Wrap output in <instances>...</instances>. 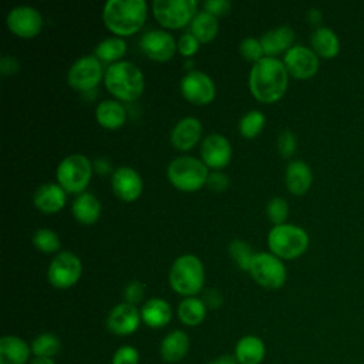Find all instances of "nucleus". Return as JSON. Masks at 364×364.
Masks as SVG:
<instances>
[{
    "label": "nucleus",
    "instance_id": "nucleus-20",
    "mask_svg": "<svg viewBox=\"0 0 364 364\" xmlns=\"http://www.w3.org/2000/svg\"><path fill=\"white\" fill-rule=\"evenodd\" d=\"M284 182L287 189L297 196L307 193L313 183V172L311 168L300 159L290 161L286 166Z\"/></svg>",
    "mask_w": 364,
    "mask_h": 364
},
{
    "label": "nucleus",
    "instance_id": "nucleus-35",
    "mask_svg": "<svg viewBox=\"0 0 364 364\" xmlns=\"http://www.w3.org/2000/svg\"><path fill=\"white\" fill-rule=\"evenodd\" d=\"M31 242L43 253H54L60 249L58 235L48 228H38L33 233Z\"/></svg>",
    "mask_w": 364,
    "mask_h": 364
},
{
    "label": "nucleus",
    "instance_id": "nucleus-23",
    "mask_svg": "<svg viewBox=\"0 0 364 364\" xmlns=\"http://www.w3.org/2000/svg\"><path fill=\"white\" fill-rule=\"evenodd\" d=\"M31 347L17 336L0 338V364H26L30 361Z\"/></svg>",
    "mask_w": 364,
    "mask_h": 364
},
{
    "label": "nucleus",
    "instance_id": "nucleus-1",
    "mask_svg": "<svg viewBox=\"0 0 364 364\" xmlns=\"http://www.w3.org/2000/svg\"><path fill=\"white\" fill-rule=\"evenodd\" d=\"M289 85V71L284 63L276 57L264 55L253 63L249 74V88L262 102L280 100Z\"/></svg>",
    "mask_w": 364,
    "mask_h": 364
},
{
    "label": "nucleus",
    "instance_id": "nucleus-41",
    "mask_svg": "<svg viewBox=\"0 0 364 364\" xmlns=\"http://www.w3.org/2000/svg\"><path fill=\"white\" fill-rule=\"evenodd\" d=\"M199 43L200 41L191 31H188V33H185V34H182L179 37V40H178V50H179V53L182 55L191 57V55H193L198 51Z\"/></svg>",
    "mask_w": 364,
    "mask_h": 364
},
{
    "label": "nucleus",
    "instance_id": "nucleus-8",
    "mask_svg": "<svg viewBox=\"0 0 364 364\" xmlns=\"http://www.w3.org/2000/svg\"><path fill=\"white\" fill-rule=\"evenodd\" d=\"M249 273L260 286L272 290L280 289L287 279L284 263L277 256L267 252L253 255Z\"/></svg>",
    "mask_w": 364,
    "mask_h": 364
},
{
    "label": "nucleus",
    "instance_id": "nucleus-43",
    "mask_svg": "<svg viewBox=\"0 0 364 364\" xmlns=\"http://www.w3.org/2000/svg\"><path fill=\"white\" fill-rule=\"evenodd\" d=\"M206 185L215 192H222L228 188L229 178L220 171H213V172H209L208 179H206Z\"/></svg>",
    "mask_w": 364,
    "mask_h": 364
},
{
    "label": "nucleus",
    "instance_id": "nucleus-13",
    "mask_svg": "<svg viewBox=\"0 0 364 364\" xmlns=\"http://www.w3.org/2000/svg\"><path fill=\"white\" fill-rule=\"evenodd\" d=\"M289 74L299 80H307L318 71V55L309 47L294 44L284 53L283 60Z\"/></svg>",
    "mask_w": 364,
    "mask_h": 364
},
{
    "label": "nucleus",
    "instance_id": "nucleus-5",
    "mask_svg": "<svg viewBox=\"0 0 364 364\" xmlns=\"http://www.w3.org/2000/svg\"><path fill=\"white\" fill-rule=\"evenodd\" d=\"M203 282L205 272L199 257L182 255L173 260L169 270V284L176 293L192 297L202 290Z\"/></svg>",
    "mask_w": 364,
    "mask_h": 364
},
{
    "label": "nucleus",
    "instance_id": "nucleus-24",
    "mask_svg": "<svg viewBox=\"0 0 364 364\" xmlns=\"http://www.w3.org/2000/svg\"><path fill=\"white\" fill-rule=\"evenodd\" d=\"M266 347L257 336H243L235 347V360L239 364H260L264 358Z\"/></svg>",
    "mask_w": 364,
    "mask_h": 364
},
{
    "label": "nucleus",
    "instance_id": "nucleus-2",
    "mask_svg": "<svg viewBox=\"0 0 364 364\" xmlns=\"http://www.w3.org/2000/svg\"><path fill=\"white\" fill-rule=\"evenodd\" d=\"M146 18L145 0H108L102 9L105 26L118 36L138 31Z\"/></svg>",
    "mask_w": 364,
    "mask_h": 364
},
{
    "label": "nucleus",
    "instance_id": "nucleus-7",
    "mask_svg": "<svg viewBox=\"0 0 364 364\" xmlns=\"http://www.w3.org/2000/svg\"><path fill=\"white\" fill-rule=\"evenodd\" d=\"M92 175V164L82 154H71L63 158L57 166L58 185L71 193L84 192Z\"/></svg>",
    "mask_w": 364,
    "mask_h": 364
},
{
    "label": "nucleus",
    "instance_id": "nucleus-18",
    "mask_svg": "<svg viewBox=\"0 0 364 364\" xmlns=\"http://www.w3.org/2000/svg\"><path fill=\"white\" fill-rule=\"evenodd\" d=\"M111 188L119 199L131 202L141 195L142 179L134 168L118 166L111 175Z\"/></svg>",
    "mask_w": 364,
    "mask_h": 364
},
{
    "label": "nucleus",
    "instance_id": "nucleus-16",
    "mask_svg": "<svg viewBox=\"0 0 364 364\" xmlns=\"http://www.w3.org/2000/svg\"><path fill=\"white\" fill-rule=\"evenodd\" d=\"M141 320V311H138L136 306L122 301L109 310L107 327L117 336H128L136 331Z\"/></svg>",
    "mask_w": 364,
    "mask_h": 364
},
{
    "label": "nucleus",
    "instance_id": "nucleus-15",
    "mask_svg": "<svg viewBox=\"0 0 364 364\" xmlns=\"http://www.w3.org/2000/svg\"><path fill=\"white\" fill-rule=\"evenodd\" d=\"M139 44L142 51L155 61H166L172 58L175 50L178 48V43L175 41L173 36L164 30L145 31Z\"/></svg>",
    "mask_w": 364,
    "mask_h": 364
},
{
    "label": "nucleus",
    "instance_id": "nucleus-32",
    "mask_svg": "<svg viewBox=\"0 0 364 364\" xmlns=\"http://www.w3.org/2000/svg\"><path fill=\"white\" fill-rule=\"evenodd\" d=\"M127 51V43L121 37H107L101 40L95 47V57L100 61H114L119 60Z\"/></svg>",
    "mask_w": 364,
    "mask_h": 364
},
{
    "label": "nucleus",
    "instance_id": "nucleus-25",
    "mask_svg": "<svg viewBox=\"0 0 364 364\" xmlns=\"http://www.w3.org/2000/svg\"><path fill=\"white\" fill-rule=\"evenodd\" d=\"M141 318L146 326L152 328H159L171 321L172 309L166 300L152 297L144 303L141 309Z\"/></svg>",
    "mask_w": 364,
    "mask_h": 364
},
{
    "label": "nucleus",
    "instance_id": "nucleus-19",
    "mask_svg": "<svg viewBox=\"0 0 364 364\" xmlns=\"http://www.w3.org/2000/svg\"><path fill=\"white\" fill-rule=\"evenodd\" d=\"M202 135V124L195 117H185L179 119L171 131V142L176 149H191Z\"/></svg>",
    "mask_w": 364,
    "mask_h": 364
},
{
    "label": "nucleus",
    "instance_id": "nucleus-6",
    "mask_svg": "<svg viewBox=\"0 0 364 364\" xmlns=\"http://www.w3.org/2000/svg\"><path fill=\"white\" fill-rule=\"evenodd\" d=\"M209 171L202 159L182 155L171 161L166 168L168 181L178 189L192 192L206 183Z\"/></svg>",
    "mask_w": 364,
    "mask_h": 364
},
{
    "label": "nucleus",
    "instance_id": "nucleus-42",
    "mask_svg": "<svg viewBox=\"0 0 364 364\" xmlns=\"http://www.w3.org/2000/svg\"><path fill=\"white\" fill-rule=\"evenodd\" d=\"M144 284L138 280H132L129 282L125 289H124V297H125V301L129 303V304H136L142 300L144 297Z\"/></svg>",
    "mask_w": 364,
    "mask_h": 364
},
{
    "label": "nucleus",
    "instance_id": "nucleus-14",
    "mask_svg": "<svg viewBox=\"0 0 364 364\" xmlns=\"http://www.w3.org/2000/svg\"><path fill=\"white\" fill-rule=\"evenodd\" d=\"M181 92L193 104H208L215 98L216 88L208 74L199 70H192L182 77Z\"/></svg>",
    "mask_w": 364,
    "mask_h": 364
},
{
    "label": "nucleus",
    "instance_id": "nucleus-9",
    "mask_svg": "<svg viewBox=\"0 0 364 364\" xmlns=\"http://www.w3.org/2000/svg\"><path fill=\"white\" fill-rule=\"evenodd\" d=\"M196 0H154L152 11L155 18L165 27L179 28L192 21L196 11Z\"/></svg>",
    "mask_w": 364,
    "mask_h": 364
},
{
    "label": "nucleus",
    "instance_id": "nucleus-40",
    "mask_svg": "<svg viewBox=\"0 0 364 364\" xmlns=\"http://www.w3.org/2000/svg\"><path fill=\"white\" fill-rule=\"evenodd\" d=\"M139 353L132 346H121L112 355V364H138Z\"/></svg>",
    "mask_w": 364,
    "mask_h": 364
},
{
    "label": "nucleus",
    "instance_id": "nucleus-38",
    "mask_svg": "<svg viewBox=\"0 0 364 364\" xmlns=\"http://www.w3.org/2000/svg\"><path fill=\"white\" fill-rule=\"evenodd\" d=\"M239 51L245 57V60L253 61V63H256L262 57H264L260 40H257L255 37H245L239 44Z\"/></svg>",
    "mask_w": 364,
    "mask_h": 364
},
{
    "label": "nucleus",
    "instance_id": "nucleus-28",
    "mask_svg": "<svg viewBox=\"0 0 364 364\" xmlns=\"http://www.w3.org/2000/svg\"><path fill=\"white\" fill-rule=\"evenodd\" d=\"M311 50L323 58H334L340 53V40L328 27H317L310 37Z\"/></svg>",
    "mask_w": 364,
    "mask_h": 364
},
{
    "label": "nucleus",
    "instance_id": "nucleus-47",
    "mask_svg": "<svg viewBox=\"0 0 364 364\" xmlns=\"http://www.w3.org/2000/svg\"><path fill=\"white\" fill-rule=\"evenodd\" d=\"M94 168L100 173H107L109 171V162H108L107 158H97L94 161Z\"/></svg>",
    "mask_w": 364,
    "mask_h": 364
},
{
    "label": "nucleus",
    "instance_id": "nucleus-36",
    "mask_svg": "<svg viewBox=\"0 0 364 364\" xmlns=\"http://www.w3.org/2000/svg\"><path fill=\"white\" fill-rule=\"evenodd\" d=\"M229 253L237 266H240L243 270L249 272L250 262H252L255 253L252 252V247L246 242H243L242 239H233L229 245Z\"/></svg>",
    "mask_w": 364,
    "mask_h": 364
},
{
    "label": "nucleus",
    "instance_id": "nucleus-37",
    "mask_svg": "<svg viewBox=\"0 0 364 364\" xmlns=\"http://www.w3.org/2000/svg\"><path fill=\"white\" fill-rule=\"evenodd\" d=\"M269 220L274 225H282L286 223V219L289 216V205L287 200L280 198V196H274L267 202V208H266Z\"/></svg>",
    "mask_w": 364,
    "mask_h": 364
},
{
    "label": "nucleus",
    "instance_id": "nucleus-45",
    "mask_svg": "<svg viewBox=\"0 0 364 364\" xmlns=\"http://www.w3.org/2000/svg\"><path fill=\"white\" fill-rule=\"evenodd\" d=\"M18 68H20V63L14 55H10V54H3L1 55V58H0V71H1V74H4V75L14 74V73L18 71Z\"/></svg>",
    "mask_w": 364,
    "mask_h": 364
},
{
    "label": "nucleus",
    "instance_id": "nucleus-29",
    "mask_svg": "<svg viewBox=\"0 0 364 364\" xmlns=\"http://www.w3.org/2000/svg\"><path fill=\"white\" fill-rule=\"evenodd\" d=\"M95 118L101 127L108 129H117L125 122L127 112L119 101L104 100L95 108Z\"/></svg>",
    "mask_w": 364,
    "mask_h": 364
},
{
    "label": "nucleus",
    "instance_id": "nucleus-17",
    "mask_svg": "<svg viewBox=\"0 0 364 364\" xmlns=\"http://www.w3.org/2000/svg\"><path fill=\"white\" fill-rule=\"evenodd\" d=\"M200 156L206 166L220 169L226 166L232 156V146L222 134H209L200 146Z\"/></svg>",
    "mask_w": 364,
    "mask_h": 364
},
{
    "label": "nucleus",
    "instance_id": "nucleus-31",
    "mask_svg": "<svg viewBox=\"0 0 364 364\" xmlns=\"http://www.w3.org/2000/svg\"><path fill=\"white\" fill-rule=\"evenodd\" d=\"M178 317L186 326H198L206 317V304L198 297H185L178 304Z\"/></svg>",
    "mask_w": 364,
    "mask_h": 364
},
{
    "label": "nucleus",
    "instance_id": "nucleus-30",
    "mask_svg": "<svg viewBox=\"0 0 364 364\" xmlns=\"http://www.w3.org/2000/svg\"><path fill=\"white\" fill-rule=\"evenodd\" d=\"M218 28V17L206 10L198 11L191 21V33L202 43L210 41L216 36Z\"/></svg>",
    "mask_w": 364,
    "mask_h": 364
},
{
    "label": "nucleus",
    "instance_id": "nucleus-12",
    "mask_svg": "<svg viewBox=\"0 0 364 364\" xmlns=\"http://www.w3.org/2000/svg\"><path fill=\"white\" fill-rule=\"evenodd\" d=\"M6 24L11 33L18 37L30 38L38 34L43 26V17L40 11L27 4L13 7L6 16Z\"/></svg>",
    "mask_w": 364,
    "mask_h": 364
},
{
    "label": "nucleus",
    "instance_id": "nucleus-26",
    "mask_svg": "<svg viewBox=\"0 0 364 364\" xmlns=\"http://www.w3.org/2000/svg\"><path fill=\"white\" fill-rule=\"evenodd\" d=\"M189 350V337L182 330H173L168 333L159 347L161 357L166 363L181 361Z\"/></svg>",
    "mask_w": 364,
    "mask_h": 364
},
{
    "label": "nucleus",
    "instance_id": "nucleus-49",
    "mask_svg": "<svg viewBox=\"0 0 364 364\" xmlns=\"http://www.w3.org/2000/svg\"><path fill=\"white\" fill-rule=\"evenodd\" d=\"M30 364H55V361L48 357H33L30 360Z\"/></svg>",
    "mask_w": 364,
    "mask_h": 364
},
{
    "label": "nucleus",
    "instance_id": "nucleus-44",
    "mask_svg": "<svg viewBox=\"0 0 364 364\" xmlns=\"http://www.w3.org/2000/svg\"><path fill=\"white\" fill-rule=\"evenodd\" d=\"M203 7L206 11H209L218 17V16L228 13L232 7V3L229 0H208V1H205Z\"/></svg>",
    "mask_w": 364,
    "mask_h": 364
},
{
    "label": "nucleus",
    "instance_id": "nucleus-33",
    "mask_svg": "<svg viewBox=\"0 0 364 364\" xmlns=\"http://www.w3.org/2000/svg\"><path fill=\"white\" fill-rule=\"evenodd\" d=\"M31 353L34 357L53 358L61 350L60 338L53 333H41L31 341Z\"/></svg>",
    "mask_w": 364,
    "mask_h": 364
},
{
    "label": "nucleus",
    "instance_id": "nucleus-10",
    "mask_svg": "<svg viewBox=\"0 0 364 364\" xmlns=\"http://www.w3.org/2000/svg\"><path fill=\"white\" fill-rule=\"evenodd\" d=\"M82 273V264L80 257L70 252H58L50 262L47 277L48 282L57 289H68L74 286Z\"/></svg>",
    "mask_w": 364,
    "mask_h": 364
},
{
    "label": "nucleus",
    "instance_id": "nucleus-48",
    "mask_svg": "<svg viewBox=\"0 0 364 364\" xmlns=\"http://www.w3.org/2000/svg\"><path fill=\"white\" fill-rule=\"evenodd\" d=\"M321 17H323V14L318 9H310L307 13V18L311 24H318L321 21Z\"/></svg>",
    "mask_w": 364,
    "mask_h": 364
},
{
    "label": "nucleus",
    "instance_id": "nucleus-3",
    "mask_svg": "<svg viewBox=\"0 0 364 364\" xmlns=\"http://www.w3.org/2000/svg\"><path fill=\"white\" fill-rule=\"evenodd\" d=\"M104 84L118 100L134 101L142 94L144 74L136 64L119 60L107 67L104 73Z\"/></svg>",
    "mask_w": 364,
    "mask_h": 364
},
{
    "label": "nucleus",
    "instance_id": "nucleus-34",
    "mask_svg": "<svg viewBox=\"0 0 364 364\" xmlns=\"http://www.w3.org/2000/svg\"><path fill=\"white\" fill-rule=\"evenodd\" d=\"M266 118L259 109L245 112L239 121V131L246 138H255L264 127Z\"/></svg>",
    "mask_w": 364,
    "mask_h": 364
},
{
    "label": "nucleus",
    "instance_id": "nucleus-27",
    "mask_svg": "<svg viewBox=\"0 0 364 364\" xmlns=\"http://www.w3.org/2000/svg\"><path fill=\"white\" fill-rule=\"evenodd\" d=\"M74 218L84 225H91L97 222L101 213V203L98 198L91 192H81L75 196L71 205Z\"/></svg>",
    "mask_w": 364,
    "mask_h": 364
},
{
    "label": "nucleus",
    "instance_id": "nucleus-50",
    "mask_svg": "<svg viewBox=\"0 0 364 364\" xmlns=\"http://www.w3.org/2000/svg\"><path fill=\"white\" fill-rule=\"evenodd\" d=\"M209 364H235V360L232 357H220V358H218V360H215Z\"/></svg>",
    "mask_w": 364,
    "mask_h": 364
},
{
    "label": "nucleus",
    "instance_id": "nucleus-21",
    "mask_svg": "<svg viewBox=\"0 0 364 364\" xmlns=\"http://www.w3.org/2000/svg\"><path fill=\"white\" fill-rule=\"evenodd\" d=\"M33 203L44 213H54L65 203V191L53 182L40 185L33 193Z\"/></svg>",
    "mask_w": 364,
    "mask_h": 364
},
{
    "label": "nucleus",
    "instance_id": "nucleus-46",
    "mask_svg": "<svg viewBox=\"0 0 364 364\" xmlns=\"http://www.w3.org/2000/svg\"><path fill=\"white\" fill-rule=\"evenodd\" d=\"M222 301V297L220 294L216 291V290H208L206 291V296L203 299V303L209 307H218Z\"/></svg>",
    "mask_w": 364,
    "mask_h": 364
},
{
    "label": "nucleus",
    "instance_id": "nucleus-4",
    "mask_svg": "<svg viewBox=\"0 0 364 364\" xmlns=\"http://www.w3.org/2000/svg\"><path fill=\"white\" fill-rule=\"evenodd\" d=\"M270 252L279 259H296L309 247L307 232L293 223L274 225L267 233Z\"/></svg>",
    "mask_w": 364,
    "mask_h": 364
},
{
    "label": "nucleus",
    "instance_id": "nucleus-22",
    "mask_svg": "<svg viewBox=\"0 0 364 364\" xmlns=\"http://www.w3.org/2000/svg\"><path fill=\"white\" fill-rule=\"evenodd\" d=\"M294 41V31L290 26H279L272 30H267L260 37V44L263 53L269 57H274L279 53L287 51L293 47Z\"/></svg>",
    "mask_w": 364,
    "mask_h": 364
},
{
    "label": "nucleus",
    "instance_id": "nucleus-11",
    "mask_svg": "<svg viewBox=\"0 0 364 364\" xmlns=\"http://www.w3.org/2000/svg\"><path fill=\"white\" fill-rule=\"evenodd\" d=\"M101 77V61L95 55H82L77 58L67 73L68 84L80 91L92 90L100 82Z\"/></svg>",
    "mask_w": 364,
    "mask_h": 364
},
{
    "label": "nucleus",
    "instance_id": "nucleus-39",
    "mask_svg": "<svg viewBox=\"0 0 364 364\" xmlns=\"http://www.w3.org/2000/svg\"><path fill=\"white\" fill-rule=\"evenodd\" d=\"M296 146H297V141H296V135L289 131L284 129L279 134L277 138V149L280 152L282 156L284 158H290L294 152H296Z\"/></svg>",
    "mask_w": 364,
    "mask_h": 364
}]
</instances>
